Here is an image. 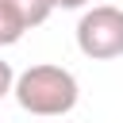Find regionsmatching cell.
Instances as JSON below:
<instances>
[{
    "instance_id": "1",
    "label": "cell",
    "mask_w": 123,
    "mask_h": 123,
    "mask_svg": "<svg viewBox=\"0 0 123 123\" xmlns=\"http://www.w3.org/2000/svg\"><path fill=\"white\" fill-rule=\"evenodd\" d=\"M12 96L23 111L31 115H42V119H62L77 108V96H81V85L77 77L65 69V65H50V62H38L23 73H15V85H12Z\"/></svg>"
},
{
    "instance_id": "2",
    "label": "cell",
    "mask_w": 123,
    "mask_h": 123,
    "mask_svg": "<svg viewBox=\"0 0 123 123\" xmlns=\"http://www.w3.org/2000/svg\"><path fill=\"white\" fill-rule=\"evenodd\" d=\"M77 50L92 62H108L123 54V8L92 4L77 19Z\"/></svg>"
},
{
    "instance_id": "3",
    "label": "cell",
    "mask_w": 123,
    "mask_h": 123,
    "mask_svg": "<svg viewBox=\"0 0 123 123\" xmlns=\"http://www.w3.org/2000/svg\"><path fill=\"white\" fill-rule=\"evenodd\" d=\"M23 19H19V12L12 8V4H0V46H15L19 38H23Z\"/></svg>"
},
{
    "instance_id": "4",
    "label": "cell",
    "mask_w": 123,
    "mask_h": 123,
    "mask_svg": "<svg viewBox=\"0 0 123 123\" xmlns=\"http://www.w3.org/2000/svg\"><path fill=\"white\" fill-rule=\"evenodd\" d=\"M12 85H15V69H12V62L0 58V100L12 92Z\"/></svg>"
},
{
    "instance_id": "5",
    "label": "cell",
    "mask_w": 123,
    "mask_h": 123,
    "mask_svg": "<svg viewBox=\"0 0 123 123\" xmlns=\"http://www.w3.org/2000/svg\"><path fill=\"white\" fill-rule=\"evenodd\" d=\"M88 0H50V8H85Z\"/></svg>"
},
{
    "instance_id": "6",
    "label": "cell",
    "mask_w": 123,
    "mask_h": 123,
    "mask_svg": "<svg viewBox=\"0 0 123 123\" xmlns=\"http://www.w3.org/2000/svg\"><path fill=\"white\" fill-rule=\"evenodd\" d=\"M0 4H12V8H15V4H19V0H0Z\"/></svg>"
}]
</instances>
